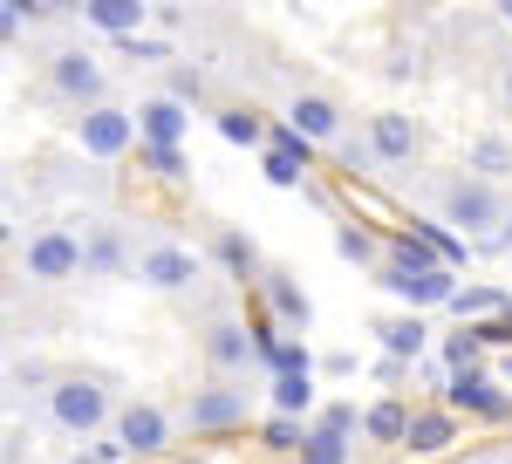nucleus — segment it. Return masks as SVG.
<instances>
[{"mask_svg": "<svg viewBox=\"0 0 512 464\" xmlns=\"http://www.w3.org/2000/svg\"><path fill=\"white\" fill-rule=\"evenodd\" d=\"M158 7H144V0H89L82 7V21L89 28H103V35H117V41H130V35H144V21H151Z\"/></svg>", "mask_w": 512, "mask_h": 464, "instance_id": "obj_18", "label": "nucleus"}, {"mask_svg": "<svg viewBox=\"0 0 512 464\" xmlns=\"http://www.w3.org/2000/svg\"><path fill=\"white\" fill-rule=\"evenodd\" d=\"M260 294H267V321H280V328H308L315 321V301H308V287L294 273H260Z\"/></svg>", "mask_w": 512, "mask_h": 464, "instance_id": "obj_13", "label": "nucleus"}, {"mask_svg": "<svg viewBox=\"0 0 512 464\" xmlns=\"http://www.w3.org/2000/svg\"><path fill=\"white\" fill-rule=\"evenodd\" d=\"M492 246H512V212H506V226H499V239H492Z\"/></svg>", "mask_w": 512, "mask_h": 464, "instance_id": "obj_38", "label": "nucleus"}, {"mask_svg": "<svg viewBox=\"0 0 512 464\" xmlns=\"http://www.w3.org/2000/svg\"><path fill=\"white\" fill-rule=\"evenodd\" d=\"M301 464H349V437L308 430V444H301Z\"/></svg>", "mask_w": 512, "mask_h": 464, "instance_id": "obj_33", "label": "nucleus"}, {"mask_svg": "<svg viewBox=\"0 0 512 464\" xmlns=\"http://www.w3.org/2000/svg\"><path fill=\"white\" fill-rule=\"evenodd\" d=\"M465 164H472V178H492V185H499L512 171V137H472Z\"/></svg>", "mask_w": 512, "mask_h": 464, "instance_id": "obj_26", "label": "nucleus"}, {"mask_svg": "<svg viewBox=\"0 0 512 464\" xmlns=\"http://www.w3.org/2000/svg\"><path fill=\"white\" fill-rule=\"evenodd\" d=\"M506 96H512V69H506Z\"/></svg>", "mask_w": 512, "mask_h": 464, "instance_id": "obj_39", "label": "nucleus"}, {"mask_svg": "<svg viewBox=\"0 0 512 464\" xmlns=\"http://www.w3.org/2000/svg\"><path fill=\"white\" fill-rule=\"evenodd\" d=\"M287 123L308 137V144H342L349 130H342V110H335V96H321V89H301L294 103H287Z\"/></svg>", "mask_w": 512, "mask_h": 464, "instance_id": "obj_11", "label": "nucleus"}, {"mask_svg": "<svg viewBox=\"0 0 512 464\" xmlns=\"http://www.w3.org/2000/svg\"><path fill=\"white\" fill-rule=\"evenodd\" d=\"M267 403H274V417H294V424H315V376H274L267 389Z\"/></svg>", "mask_w": 512, "mask_h": 464, "instance_id": "obj_20", "label": "nucleus"}, {"mask_svg": "<svg viewBox=\"0 0 512 464\" xmlns=\"http://www.w3.org/2000/svg\"><path fill=\"white\" fill-rule=\"evenodd\" d=\"M69 137H76V151L82 157H123L130 144H144L137 137V110H117V103H96V110H82L76 123H69Z\"/></svg>", "mask_w": 512, "mask_h": 464, "instance_id": "obj_5", "label": "nucleus"}, {"mask_svg": "<svg viewBox=\"0 0 512 464\" xmlns=\"http://www.w3.org/2000/svg\"><path fill=\"white\" fill-rule=\"evenodd\" d=\"M478 355H485V328H478V321H458V328L444 335V369L465 376V369H478Z\"/></svg>", "mask_w": 512, "mask_h": 464, "instance_id": "obj_25", "label": "nucleus"}, {"mask_svg": "<svg viewBox=\"0 0 512 464\" xmlns=\"http://www.w3.org/2000/svg\"><path fill=\"white\" fill-rule=\"evenodd\" d=\"M335 253H342L349 267H369V273H376L383 260H390V246H376V232H362L355 219H349L342 232H335Z\"/></svg>", "mask_w": 512, "mask_h": 464, "instance_id": "obj_27", "label": "nucleus"}, {"mask_svg": "<svg viewBox=\"0 0 512 464\" xmlns=\"http://www.w3.org/2000/svg\"><path fill=\"white\" fill-rule=\"evenodd\" d=\"M137 164L171 185V178H185V144H137Z\"/></svg>", "mask_w": 512, "mask_h": 464, "instance_id": "obj_29", "label": "nucleus"}, {"mask_svg": "<svg viewBox=\"0 0 512 464\" xmlns=\"http://www.w3.org/2000/svg\"><path fill=\"white\" fill-rule=\"evenodd\" d=\"M444 410L458 417H478V424H506L512 417V389L485 369H465V376H444Z\"/></svg>", "mask_w": 512, "mask_h": 464, "instance_id": "obj_6", "label": "nucleus"}, {"mask_svg": "<svg viewBox=\"0 0 512 464\" xmlns=\"http://www.w3.org/2000/svg\"><path fill=\"white\" fill-rule=\"evenodd\" d=\"M410 232H417V239H424V246H431V253H437V260H444L451 273H458L465 260H472V239L444 232V219H410Z\"/></svg>", "mask_w": 512, "mask_h": 464, "instance_id": "obj_24", "label": "nucleus"}, {"mask_svg": "<svg viewBox=\"0 0 512 464\" xmlns=\"http://www.w3.org/2000/svg\"><path fill=\"white\" fill-rule=\"evenodd\" d=\"M48 424L62 430V437H96L103 424H117V403H110V389L96 383V376H55L48 383Z\"/></svg>", "mask_w": 512, "mask_h": 464, "instance_id": "obj_1", "label": "nucleus"}, {"mask_svg": "<svg viewBox=\"0 0 512 464\" xmlns=\"http://www.w3.org/2000/svg\"><path fill=\"white\" fill-rule=\"evenodd\" d=\"M212 123H219V137H226V144H246V151H260V144L274 137V130L260 123V110H246V103H226Z\"/></svg>", "mask_w": 512, "mask_h": 464, "instance_id": "obj_23", "label": "nucleus"}, {"mask_svg": "<svg viewBox=\"0 0 512 464\" xmlns=\"http://www.w3.org/2000/svg\"><path fill=\"white\" fill-rule=\"evenodd\" d=\"M137 280L158 287V294H185V287L198 280V253H192V246H178V239H158V246L137 253Z\"/></svg>", "mask_w": 512, "mask_h": 464, "instance_id": "obj_9", "label": "nucleus"}, {"mask_svg": "<svg viewBox=\"0 0 512 464\" xmlns=\"http://www.w3.org/2000/svg\"><path fill=\"white\" fill-rule=\"evenodd\" d=\"M376 287L383 294H396L403 308H451V294H458V273L444 267V260H431V267H396V260H383L376 267Z\"/></svg>", "mask_w": 512, "mask_h": 464, "instance_id": "obj_3", "label": "nucleus"}, {"mask_svg": "<svg viewBox=\"0 0 512 464\" xmlns=\"http://www.w3.org/2000/svg\"><path fill=\"white\" fill-rule=\"evenodd\" d=\"M82 253H89V273H117L123 267V239L110 226H96L89 239H82Z\"/></svg>", "mask_w": 512, "mask_h": 464, "instance_id": "obj_31", "label": "nucleus"}, {"mask_svg": "<svg viewBox=\"0 0 512 464\" xmlns=\"http://www.w3.org/2000/svg\"><path fill=\"white\" fill-rule=\"evenodd\" d=\"M130 62H171V41H158V35H130V41H117Z\"/></svg>", "mask_w": 512, "mask_h": 464, "instance_id": "obj_35", "label": "nucleus"}, {"mask_svg": "<svg viewBox=\"0 0 512 464\" xmlns=\"http://www.w3.org/2000/svg\"><path fill=\"white\" fill-rule=\"evenodd\" d=\"M451 314H458V321H499V314H512V294L478 280V287H458V294H451Z\"/></svg>", "mask_w": 512, "mask_h": 464, "instance_id": "obj_21", "label": "nucleus"}, {"mask_svg": "<svg viewBox=\"0 0 512 464\" xmlns=\"http://www.w3.org/2000/svg\"><path fill=\"white\" fill-rule=\"evenodd\" d=\"M76 464H82V458H76Z\"/></svg>", "mask_w": 512, "mask_h": 464, "instance_id": "obj_41", "label": "nucleus"}, {"mask_svg": "<svg viewBox=\"0 0 512 464\" xmlns=\"http://www.w3.org/2000/svg\"><path fill=\"white\" fill-rule=\"evenodd\" d=\"M417 144H424V137H417V123H410L403 110H376L369 116V151H376V164H410Z\"/></svg>", "mask_w": 512, "mask_h": 464, "instance_id": "obj_12", "label": "nucleus"}, {"mask_svg": "<svg viewBox=\"0 0 512 464\" xmlns=\"http://www.w3.org/2000/svg\"><path fill=\"white\" fill-rule=\"evenodd\" d=\"M260 444H267V451H280V458H301L308 424H294V417H267V424H260Z\"/></svg>", "mask_w": 512, "mask_h": 464, "instance_id": "obj_30", "label": "nucleus"}, {"mask_svg": "<svg viewBox=\"0 0 512 464\" xmlns=\"http://www.w3.org/2000/svg\"><path fill=\"white\" fill-rule=\"evenodd\" d=\"M48 82H55V96H69V103H76V116L96 110V103H103V89H110L103 62H96L89 48H62V55L48 62Z\"/></svg>", "mask_w": 512, "mask_h": 464, "instance_id": "obj_7", "label": "nucleus"}, {"mask_svg": "<svg viewBox=\"0 0 512 464\" xmlns=\"http://www.w3.org/2000/svg\"><path fill=\"white\" fill-rule=\"evenodd\" d=\"M185 424H192L198 437H226V430H239V424H246V389H226V383L192 389V403H185Z\"/></svg>", "mask_w": 512, "mask_h": 464, "instance_id": "obj_10", "label": "nucleus"}, {"mask_svg": "<svg viewBox=\"0 0 512 464\" xmlns=\"http://www.w3.org/2000/svg\"><path fill=\"white\" fill-rule=\"evenodd\" d=\"M451 444H458V410L431 403V410H417V417H410V437H403V451H410V458H437V451H451Z\"/></svg>", "mask_w": 512, "mask_h": 464, "instance_id": "obj_16", "label": "nucleus"}, {"mask_svg": "<svg viewBox=\"0 0 512 464\" xmlns=\"http://www.w3.org/2000/svg\"><path fill=\"white\" fill-rule=\"evenodd\" d=\"M212 253H219V267L233 273V280H246V273L260 267V246H253V239H246V232H219V239H212Z\"/></svg>", "mask_w": 512, "mask_h": 464, "instance_id": "obj_28", "label": "nucleus"}, {"mask_svg": "<svg viewBox=\"0 0 512 464\" xmlns=\"http://www.w3.org/2000/svg\"><path fill=\"white\" fill-rule=\"evenodd\" d=\"M164 96H171V103H185V110H192L198 96H205V69H171V76H164Z\"/></svg>", "mask_w": 512, "mask_h": 464, "instance_id": "obj_34", "label": "nucleus"}, {"mask_svg": "<svg viewBox=\"0 0 512 464\" xmlns=\"http://www.w3.org/2000/svg\"><path fill=\"white\" fill-rule=\"evenodd\" d=\"M506 28H512V7H506Z\"/></svg>", "mask_w": 512, "mask_h": 464, "instance_id": "obj_40", "label": "nucleus"}, {"mask_svg": "<svg viewBox=\"0 0 512 464\" xmlns=\"http://www.w3.org/2000/svg\"><path fill=\"white\" fill-rule=\"evenodd\" d=\"M185 130H192V110L171 103L164 89L137 103V137H144V144H185Z\"/></svg>", "mask_w": 512, "mask_h": 464, "instance_id": "obj_14", "label": "nucleus"}, {"mask_svg": "<svg viewBox=\"0 0 512 464\" xmlns=\"http://www.w3.org/2000/svg\"><path fill=\"white\" fill-rule=\"evenodd\" d=\"M506 198H499V185L492 178H451L444 185V226H458V239H478V232H492V226H506Z\"/></svg>", "mask_w": 512, "mask_h": 464, "instance_id": "obj_2", "label": "nucleus"}, {"mask_svg": "<svg viewBox=\"0 0 512 464\" xmlns=\"http://www.w3.org/2000/svg\"><path fill=\"white\" fill-rule=\"evenodd\" d=\"M260 348H253V328L246 321H212L205 328V362L219 369V376H233V369H246Z\"/></svg>", "mask_w": 512, "mask_h": 464, "instance_id": "obj_15", "label": "nucleus"}, {"mask_svg": "<svg viewBox=\"0 0 512 464\" xmlns=\"http://www.w3.org/2000/svg\"><path fill=\"white\" fill-rule=\"evenodd\" d=\"M369 335L383 342V355H390V362H417V355H424V342H431L424 314H383V321H376Z\"/></svg>", "mask_w": 512, "mask_h": 464, "instance_id": "obj_17", "label": "nucleus"}, {"mask_svg": "<svg viewBox=\"0 0 512 464\" xmlns=\"http://www.w3.org/2000/svg\"><path fill=\"white\" fill-rule=\"evenodd\" d=\"M362 417H369V410H355V403H321L308 430H328V437H355V430H362Z\"/></svg>", "mask_w": 512, "mask_h": 464, "instance_id": "obj_32", "label": "nucleus"}, {"mask_svg": "<svg viewBox=\"0 0 512 464\" xmlns=\"http://www.w3.org/2000/svg\"><path fill=\"white\" fill-rule=\"evenodd\" d=\"M76 458H82V464H130V451H123L117 437H89Z\"/></svg>", "mask_w": 512, "mask_h": 464, "instance_id": "obj_36", "label": "nucleus"}, {"mask_svg": "<svg viewBox=\"0 0 512 464\" xmlns=\"http://www.w3.org/2000/svg\"><path fill=\"white\" fill-rule=\"evenodd\" d=\"M28 14H35V7H21V0H0V35L14 41V35H21V21H28Z\"/></svg>", "mask_w": 512, "mask_h": 464, "instance_id": "obj_37", "label": "nucleus"}, {"mask_svg": "<svg viewBox=\"0 0 512 464\" xmlns=\"http://www.w3.org/2000/svg\"><path fill=\"white\" fill-rule=\"evenodd\" d=\"M410 417H417V410H410L403 396H383V403H369V417H362V437H369V444H396V451H403V437H410Z\"/></svg>", "mask_w": 512, "mask_h": 464, "instance_id": "obj_19", "label": "nucleus"}, {"mask_svg": "<svg viewBox=\"0 0 512 464\" xmlns=\"http://www.w3.org/2000/svg\"><path fill=\"white\" fill-rule=\"evenodd\" d=\"M21 267H28V280L55 287V280L89 273V253H82V239L69 226H41V232H28V246H21Z\"/></svg>", "mask_w": 512, "mask_h": 464, "instance_id": "obj_4", "label": "nucleus"}, {"mask_svg": "<svg viewBox=\"0 0 512 464\" xmlns=\"http://www.w3.org/2000/svg\"><path fill=\"white\" fill-rule=\"evenodd\" d=\"M110 437H117L130 458H158V451H171V417H164L158 403H123Z\"/></svg>", "mask_w": 512, "mask_h": 464, "instance_id": "obj_8", "label": "nucleus"}, {"mask_svg": "<svg viewBox=\"0 0 512 464\" xmlns=\"http://www.w3.org/2000/svg\"><path fill=\"white\" fill-rule=\"evenodd\" d=\"M260 171H267V185H280V192H301L308 185V171H315V151H260Z\"/></svg>", "mask_w": 512, "mask_h": 464, "instance_id": "obj_22", "label": "nucleus"}]
</instances>
